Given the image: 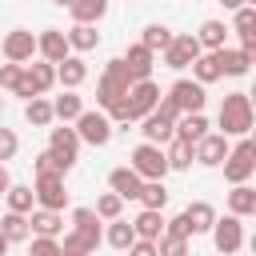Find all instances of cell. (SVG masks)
Instances as JSON below:
<instances>
[{"label": "cell", "instance_id": "cell-1", "mask_svg": "<svg viewBox=\"0 0 256 256\" xmlns=\"http://www.w3.org/2000/svg\"><path fill=\"white\" fill-rule=\"evenodd\" d=\"M220 128H224V136H244V132L256 128V108H252L248 92L224 96V104H220Z\"/></svg>", "mask_w": 256, "mask_h": 256}, {"label": "cell", "instance_id": "cell-2", "mask_svg": "<svg viewBox=\"0 0 256 256\" xmlns=\"http://www.w3.org/2000/svg\"><path fill=\"white\" fill-rule=\"evenodd\" d=\"M72 224H76V232H72V236H64V256H88V252H96V244H100L96 212L76 208V212H72Z\"/></svg>", "mask_w": 256, "mask_h": 256}, {"label": "cell", "instance_id": "cell-3", "mask_svg": "<svg viewBox=\"0 0 256 256\" xmlns=\"http://www.w3.org/2000/svg\"><path fill=\"white\" fill-rule=\"evenodd\" d=\"M132 84H136V80H132L128 64H124V60H112V64H108V72H104V80H100V88H96V100L112 112L116 104H124V96L132 92Z\"/></svg>", "mask_w": 256, "mask_h": 256}, {"label": "cell", "instance_id": "cell-4", "mask_svg": "<svg viewBox=\"0 0 256 256\" xmlns=\"http://www.w3.org/2000/svg\"><path fill=\"white\" fill-rule=\"evenodd\" d=\"M252 172H256V140H244V144H236V148L228 152V160H224V176H228L232 184H244Z\"/></svg>", "mask_w": 256, "mask_h": 256}, {"label": "cell", "instance_id": "cell-5", "mask_svg": "<svg viewBox=\"0 0 256 256\" xmlns=\"http://www.w3.org/2000/svg\"><path fill=\"white\" fill-rule=\"evenodd\" d=\"M156 104H160V88H156L152 80H140V84H132L128 100H124V108H128V116H132V120H140V116H152V112H156Z\"/></svg>", "mask_w": 256, "mask_h": 256}, {"label": "cell", "instance_id": "cell-6", "mask_svg": "<svg viewBox=\"0 0 256 256\" xmlns=\"http://www.w3.org/2000/svg\"><path fill=\"white\" fill-rule=\"evenodd\" d=\"M132 168H136L144 180H164V172H168V156H164L156 144H140V148L132 152Z\"/></svg>", "mask_w": 256, "mask_h": 256}, {"label": "cell", "instance_id": "cell-7", "mask_svg": "<svg viewBox=\"0 0 256 256\" xmlns=\"http://www.w3.org/2000/svg\"><path fill=\"white\" fill-rule=\"evenodd\" d=\"M52 80H56V68L52 64H32L24 76H20V84H16V96H44L48 88H52Z\"/></svg>", "mask_w": 256, "mask_h": 256}, {"label": "cell", "instance_id": "cell-8", "mask_svg": "<svg viewBox=\"0 0 256 256\" xmlns=\"http://www.w3.org/2000/svg\"><path fill=\"white\" fill-rule=\"evenodd\" d=\"M76 136L88 140V144H108V140H112V120L100 116V112H84V116L76 120Z\"/></svg>", "mask_w": 256, "mask_h": 256}, {"label": "cell", "instance_id": "cell-9", "mask_svg": "<svg viewBox=\"0 0 256 256\" xmlns=\"http://www.w3.org/2000/svg\"><path fill=\"white\" fill-rule=\"evenodd\" d=\"M168 100H172L180 112H200V108H204V84H196V80H176L172 92H168Z\"/></svg>", "mask_w": 256, "mask_h": 256}, {"label": "cell", "instance_id": "cell-10", "mask_svg": "<svg viewBox=\"0 0 256 256\" xmlns=\"http://www.w3.org/2000/svg\"><path fill=\"white\" fill-rule=\"evenodd\" d=\"M76 148H80V136H76L72 128H52V144H48V152L60 160L64 172L76 164Z\"/></svg>", "mask_w": 256, "mask_h": 256}, {"label": "cell", "instance_id": "cell-11", "mask_svg": "<svg viewBox=\"0 0 256 256\" xmlns=\"http://www.w3.org/2000/svg\"><path fill=\"white\" fill-rule=\"evenodd\" d=\"M40 48V40L32 36V32H24V28H16V32H8L4 36V56L12 60V64H24V60H32V52Z\"/></svg>", "mask_w": 256, "mask_h": 256}, {"label": "cell", "instance_id": "cell-12", "mask_svg": "<svg viewBox=\"0 0 256 256\" xmlns=\"http://www.w3.org/2000/svg\"><path fill=\"white\" fill-rule=\"evenodd\" d=\"M36 200L52 212H60L68 204V192H64V176H36Z\"/></svg>", "mask_w": 256, "mask_h": 256}, {"label": "cell", "instance_id": "cell-13", "mask_svg": "<svg viewBox=\"0 0 256 256\" xmlns=\"http://www.w3.org/2000/svg\"><path fill=\"white\" fill-rule=\"evenodd\" d=\"M200 36H176L172 40V48H168V68H188V64H196L200 60Z\"/></svg>", "mask_w": 256, "mask_h": 256}, {"label": "cell", "instance_id": "cell-14", "mask_svg": "<svg viewBox=\"0 0 256 256\" xmlns=\"http://www.w3.org/2000/svg\"><path fill=\"white\" fill-rule=\"evenodd\" d=\"M212 240H216V248L224 252V256H232L236 248H240V216H224V220H216V228H212Z\"/></svg>", "mask_w": 256, "mask_h": 256}, {"label": "cell", "instance_id": "cell-15", "mask_svg": "<svg viewBox=\"0 0 256 256\" xmlns=\"http://www.w3.org/2000/svg\"><path fill=\"white\" fill-rule=\"evenodd\" d=\"M108 184H112V192H116L120 200H140V192H144L136 168H116V172L108 176Z\"/></svg>", "mask_w": 256, "mask_h": 256}, {"label": "cell", "instance_id": "cell-16", "mask_svg": "<svg viewBox=\"0 0 256 256\" xmlns=\"http://www.w3.org/2000/svg\"><path fill=\"white\" fill-rule=\"evenodd\" d=\"M40 52H44L48 64H64V60H68V36L56 32V28H44V36H40Z\"/></svg>", "mask_w": 256, "mask_h": 256}, {"label": "cell", "instance_id": "cell-17", "mask_svg": "<svg viewBox=\"0 0 256 256\" xmlns=\"http://www.w3.org/2000/svg\"><path fill=\"white\" fill-rule=\"evenodd\" d=\"M196 160L208 164V168L224 164V160H228V144H224V136H204V140L196 144Z\"/></svg>", "mask_w": 256, "mask_h": 256}, {"label": "cell", "instance_id": "cell-18", "mask_svg": "<svg viewBox=\"0 0 256 256\" xmlns=\"http://www.w3.org/2000/svg\"><path fill=\"white\" fill-rule=\"evenodd\" d=\"M124 64H128V72H132V80H136V84H140V80H148V72H152V48H144V44L128 48Z\"/></svg>", "mask_w": 256, "mask_h": 256}, {"label": "cell", "instance_id": "cell-19", "mask_svg": "<svg viewBox=\"0 0 256 256\" xmlns=\"http://www.w3.org/2000/svg\"><path fill=\"white\" fill-rule=\"evenodd\" d=\"M216 64H220V72H228V76H244L252 60H248L244 48H220V52H216Z\"/></svg>", "mask_w": 256, "mask_h": 256}, {"label": "cell", "instance_id": "cell-20", "mask_svg": "<svg viewBox=\"0 0 256 256\" xmlns=\"http://www.w3.org/2000/svg\"><path fill=\"white\" fill-rule=\"evenodd\" d=\"M184 216H188V224H192V236H196V232L216 228V212H212V204H204V200L188 204V208H184Z\"/></svg>", "mask_w": 256, "mask_h": 256}, {"label": "cell", "instance_id": "cell-21", "mask_svg": "<svg viewBox=\"0 0 256 256\" xmlns=\"http://www.w3.org/2000/svg\"><path fill=\"white\" fill-rule=\"evenodd\" d=\"M132 228H136V236H140V240H160L164 220H160V212H156V208H144V212L132 220Z\"/></svg>", "mask_w": 256, "mask_h": 256}, {"label": "cell", "instance_id": "cell-22", "mask_svg": "<svg viewBox=\"0 0 256 256\" xmlns=\"http://www.w3.org/2000/svg\"><path fill=\"white\" fill-rule=\"evenodd\" d=\"M228 208H232V216H248V212H256V188L236 184V188L228 192Z\"/></svg>", "mask_w": 256, "mask_h": 256}, {"label": "cell", "instance_id": "cell-23", "mask_svg": "<svg viewBox=\"0 0 256 256\" xmlns=\"http://www.w3.org/2000/svg\"><path fill=\"white\" fill-rule=\"evenodd\" d=\"M84 76H88V68H84V60H80V56H68V60L56 68V80H60L64 88H76V84H84Z\"/></svg>", "mask_w": 256, "mask_h": 256}, {"label": "cell", "instance_id": "cell-24", "mask_svg": "<svg viewBox=\"0 0 256 256\" xmlns=\"http://www.w3.org/2000/svg\"><path fill=\"white\" fill-rule=\"evenodd\" d=\"M172 120H164L160 112H152V116H144V136H148V144H164V140H172Z\"/></svg>", "mask_w": 256, "mask_h": 256}, {"label": "cell", "instance_id": "cell-25", "mask_svg": "<svg viewBox=\"0 0 256 256\" xmlns=\"http://www.w3.org/2000/svg\"><path fill=\"white\" fill-rule=\"evenodd\" d=\"M204 128H208V120H204L200 112H188V116L180 120V132H176V140H188V144H200V140L208 136Z\"/></svg>", "mask_w": 256, "mask_h": 256}, {"label": "cell", "instance_id": "cell-26", "mask_svg": "<svg viewBox=\"0 0 256 256\" xmlns=\"http://www.w3.org/2000/svg\"><path fill=\"white\" fill-rule=\"evenodd\" d=\"M136 240H140V236H136L132 220H116V224L108 228V244H112V248H120V252H128V248H132Z\"/></svg>", "mask_w": 256, "mask_h": 256}, {"label": "cell", "instance_id": "cell-27", "mask_svg": "<svg viewBox=\"0 0 256 256\" xmlns=\"http://www.w3.org/2000/svg\"><path fill=\"white\" fill-rule=\"evenodd\" d=\"M104 12H108V0H76V4H72L76 24H96Z\"/></svg>", "mask_w": 256, "mask_h": 256}, {"label": "cell", "instance_id": "cell-28", "mask_svg": "<svg viewBox=\"0 0 256 256\" xmlns=\"http://www.w3.org/2000/svg\"><path fill=\"white\" fill-rule=\"evenodd\" d=\"M172 40H176V36H172L164 24H148L140 44H144V48H152V52H156V48H164V52H168V48H172Z\"/></svg>", "mask_w": 256, "mask_h": 256}, {"label": "cell", "instance_id": "cell-29", "mask_svg": "<svg viewBox=\"0 0 256 256\" xmlns=\"http://www.w3.org/2000/svg\"><path fill=\"white\" fill-rule=\"evenodd\" d=\"M32 228H36V236H56L60 232V216L52 212V208H40V212H32V220H28Z\"/></svg>", "mask_w": 256, "mask_h": 256}, {"label": "cell", "instance_id": "cell-30", "mask_svg": "<svg viewBox=\"0 0 256 256\" xmlns=\"http://www.w3.org/2000/svg\"><path fill=\"white\" fill-rule=\"evenodd\" d=\"M24 116H28V124H36V128H44V124H48V120L56 116V108H52L48 100H40V96H36V100H28V108H24Z\"/></svg>", "mask_w": 256, "mask_h": 256}, {"label": "cell", "instance_id": "cell-31", "mask_svg": "<svg viewBox=\"0 0 256 256\" xmlns=\"http://www.w3.org/2000/svg\"><path fill=\"white\" fill-rule=\"evenodd\" d=\"M140 200H144V208H164L168 204V188H164V180H148L144 184V192H140Z\"/></svg>", "mask_w": 256, "mask_h": 256}, {"label": "cell", "instance_id": "cell-32", "mask_svg": "<svg viewBox=\"0 0 256 256\" xmlns=\"http://www.w3.org/2000/svg\"><path fill=\"white\" fill-rule=\"evenodd\" d=\"M0 232L8 236V244H12V240H24V236H28V220H24V212H8V216L0 220Z\"/></svg>", "mask_w": 256, "mask_h": 256}, {"label": "cell", "instance_id": "cell-33", "mask_svg": "<svg viewBox=\"0 0 256 256\" xmlns=\"http://www.w3.org/2000/svg\"><path fill=\"white\" fill-rule=\"evenodd\" d=\"M96 40H100V36H96V28H92V24H76V28L68 32V44H72V48H80V52L96 48Z\"/></svg>", "mask_w": 256, "mask_h": 256}, {"label": "cell", "instance_id": "cell-34", "mask_svg": "<svg viewBox=\"0 0 256 256\" xmlns=\"http://www.w3.org/2000/svg\"><path fill=\"white\" fill-rule=\"evenodd\" d=\"M200 44H208V48H224V24L220 20H204L200 24Z\"/></svg>", "mask_w": 256, "mask_h": 256}, {"label": "cell", "instance_id": "cell-35", "mask_svg": "<svg viewBox=\"0 0 256 256\" xmlns=\"http://www.w3.org/2000/svg\"><path fill=\"white\" fill-rule=\"evenodd\" d=\"M192 72H196V84H212L216 76H224L220 64H216V56H200V60L192 64Z\"/></svg>", "mask_w": 256, "mask_h": 256}, {"label": "cell", "instance_id": "cell-36", "mask_svg": "<svg viewBox=\"0 0 256 256\" xmlns=\"http://www.w3.org/2000/svg\"><path fill=\"white\" fill-rule=\"evenodd\" d=\"M52 108H56V116H60V120H80V116H84V108H80V96H72V92H64V96H60Z\"/></svg>", "mask_w": 256, "mask_h": 256}, {"label": "cell", "instance_id": "cell-37", "mask_svg": "<svg viewBox=\"0 0 256 256\" xmlns=\"http://www.w3.org/2000/svg\"><path fill=\"white\" fill-rule=\"evenodd\" d=\"M192 144L188 140H172V152H168V168H188L192 164Z\"/></svg>", "mask_w": 256, "mask_h": 256}, {"label": "cell", "instance_id": "cell-38", "mask_svg": "<svg viewBox=\"0 0 256 256\" xmlns=\"http://www.w3.org/2000/svg\"><path fill=\"white\" fill-rule=\"evenodd\" d=\"M32 200H36V188H20V184L8 188V208H12V212H28Z\"/></svg>", "mask_w": 256, "mask_h": 256}, {"label": "cell", "instance_id": "cell-39", "mask_svg": "<svg viewBox=\"0 0 256 256\" xmlns=\"http://www.w3.org/2000/svg\"><path fill=\"white\" fill-rule=\"evenodd\" d=\"M120 204H124V200H120L116 192H108V196H100V200H96V216L116 220V216H120Z\"/></svg>", "mask_w": 256, "mask_h": 256}, {"label": "cell", "instance_id": "cell-40", "mask_svg": "<svg viewBox=\"0 0 256 256\" xmlns=\"http://www.w3.org/2000/svg\"><path fill=\"white\" fill-rule=\"evenodd\" d=\"M232 24H236V32H240V36H252V32H256V8H240Z\"/></svg>", "mask_w": 256, "mask_h": 256}, {"label": "cell", "instance_id": "cell-41", "mask_svg": "<svg viewBox=\"0 0 256 256\" xmlns=\"http://www.w3.org/2000/svg\"><path fill=\"white\" fill-rule=\"evenodd\" d=\"M160 256H188L184 236H160Z\"/></svg>", "mask_w": 256, "mask_h": 256}, {"label": "cell", "instance_id": "cell-42", "mask_svg": "<svg viewBox=\"0 0 256 256\" xmlns=\"http://www.w3.org/2000/svg\"><path fill=\"white\" fill-rule=\"evenodd\" d=\"M32 256H64V248H60L52 236H36V240H32Z\"/></svg>", "mask_w": 256, "mask_h": 256}, {"label": "cell", "instance_id": "cell-43", "mask_svg": "<svg viewBox=\"0 0 256 256\" xmlns=\"http://www.w3.org/2000/svg\"><path fill=\"white\" fill-rule=\"evenodd\" d=\"M12 156H16V132L0 128V160H12Z\"/></svg>", "mask_w": 256, "mask_h": 256}, {"label": "cell", "instance_id": "cell-44", "mask_svg": "<svg viewBox=\"0 0 256 256\" xmlns=\"http://www.w3.org/2000/svg\"><path fill=\"white\" fill-rule=\"evenodd\" d=\"M20 76H24V72H20V64H4V68H0V84H4V88H12V92H16Z\"/></svg>", "mask_w": 256, "mask_h": 256}, {"label": "cell", "instance_id": "cell-45", "mask_svg": "<svg viewBox=\"0 0 256 256\" xmlns=\"http://www.w3.org/2000/svg\"><path fill=\"white\" fill-rule=\"evenodd\" d=\"M168 236H184V240L192 236V224H188V216H184V212H180L176 220H168Z\"/></svg>", "mask_w": 256, "mask_h": 256}, {"label": "cell", "instance_id": "cell-46", "mask_svg": "<svg viewBox=\"0 0 256 256\" xmlns=\"http://www.w3.org/2000/svg\"><path fill=\"white\" fill-rule=\"evenodd\" d=\"M128 256H160V244H156V240H136V244L128 248Z\"/></svg>", "mask_w": 256, "mask_h": 256}, {"label": "cell", "instance_id": "cell-47", "mask_svg": "<svg viewBox=\"0 0 256 256\" xmlns=\"http://www.w3.org/2000/svg\"><path fill=\"white\" fill-rule=\"evenodd\" d=\"M244 52H248V60H256V32L244 36Z\"/></svg>", "mask_w": 256, "mask_h": 256}, {"label": "cell", "instance_id": "cell-48", "mask_svg": "<svg viewBox=\"0 0 256 256\" xmlns=\"http://www.w3.org/2000/svg\"><path fill=\"white\" fill-rule=\"evenodd\" d=\"M8 188H12V180H8V168L0 164V192H8Z\"/></svg>", "mask_w": 256, "mask_h": 256}, {"label": "cell", "instance_id": "cell-49", "mask_svg": "<svg viewBox=\"0 0 256 256\" xmlns=\"http://www.w3.org/2000/svg\"><path fill=\"white\" fill-rule=\"evenodd\" d=\"M220 4H228V8H236V12L244 8V0H220Z\"/></svg>", "mask_w": 256, "mask_h": 256}, {"label": "cell", "instance_id": "cell-50", "mask_svg": "<svg viewBox=\"0 0 256 256\" xmlns=\"http://www.w3.org/2000/svg\"><path fill=\"white\" fill-rule=\"evenodd\" d=\"M4 252H8V236L0 232V256H4Z\"/></svg>", "mask_w": 256, "mask_h": 256}, {"label": "cell", "instance_id": "cell-51", "mask_svg": "<svg viewBox=\"0 0 256 256\" xmlns=\"http://www.w3.org/2000/svg\"><path fill=\"white\" fill-rule=\"evenodd\" d=\"M56 4H60V8H72V4H76V0H56Z\"/></svg>", "mask_w": 256, "mask_h": 256}, {"label": "cell", "instance_id": "cell-52", "mask_svg": "<svg viewBox=\"0 0 256 256\" xmlns=\"http://www.w3.org/2000/svg\"><path fill=\"white\" fill-rule=\"evenodd\" d=\"M248 100H252V108H256V88H252V92H248Z\"/></svg>", "mask_w": 256, "mask_h": 256}, {"label": "cell", "instance_id": "cell-53", "mask_svg": "<svg viewBox=\"0 0 256 256\" xmlns=\"http://www.w3.org/2000/svg\"><path fill=\"white\" fill-rule=\"evenodd\" d=\"M252 256H256V236H252Z\"/></svg>", "mask_w": 256, "mask_h": 256}, {"label": "cell", "instance_id": "cell-54", "mask_svg": "<svg viewBox=\"0 0 256 256\" xmlns=\"http://www.w3.org/2000/svg\"><path fill=\"white\" fill-rule=\"evenodd\" d=\"M244 4H256V0H244Z\"/></svg>", "mask_w": 256, "mask_h": 256}, {"label": "cell", "instance_id": "cell-55", "mask_svg": "<svg viewBox=\"0 0 256 256\" xmlns=\"http://www.w3.org/2000/svg\"><path fill=\"white\" fill-rule=\"evenodd\" d=\"M0 52H4V44H0Z\"/></svg>", "mask_w": 256, "mask_h": 256}, {"label": "cell", "instance_id": "cell-56", "mask_svg": "<svg viewBox=\"0 0 256 256\" xmlns=\"http://www.w3.org/2000/svg\"><path fill=\"white\" fill-rule=\"evenodd\" d=\"M0 108H4V100H0Z\"/></svg>", "mask_w": 256, "mask_h": 256}, {"label": "cell", "instance_id": "cell-57", "mask_svg": "<svg viewBox=\"0 0 256 256\" xmlns=\"http://www.w3.org/2000/svg\"><path fill=\"white\" fill-rule=\"evenodd\" d=\"M252 140H256V136H252Z\"/></svg>", "mask_w": 256, "mask_h": 256}]
</instances>
